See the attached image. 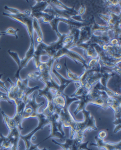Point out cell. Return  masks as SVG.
<instances>
[{"label":"cell","mask_w":121,"mask_h":150,"mask_svg":"<svg viewBox=\"0 0 121 150\" xmlns=\"http://www.w3.org/2000/svg\"><path fill=\"white\" fill-rule=\"evenodd\" d=\"M107 136V133L105 131L101 130L99 131L98 134V137L100 139H104Z\"/></svg>","instance_id":"obj_25"},{"label":"cell","mask_w":121,"mask_h":150,"mask_svg":"<svg viewBox=\"0 0 121 150\" xmlns=\"http://www.w3.org/2000/svg\"><path fill=\"white\" fill-rule=\"evenodd\" d=\"M36 1V4L31 7L30 11L31 14L44 12L49 5L47 1Z\"/></svg>","instance_id":"obj_15"},{"label":"cell","mask_w":121,"mask_h":150,"mask_svg":"<svg viewBox=\"0 0 121 150\" xmlns=\"http://www.w3.org/2000/svg\"><path fill=\"white\" fill-rule=\"evenodd\" d=\"M64 66H65L66 69L67 76L68 77V79L73 81V83L80 82V76H78L76 74H74L72 72L68 69L67 66L66 61V60L65 61V62H64Z\"/></svg>","instance_id":"obj_19"},{"label":"cell","mask_w":121,"mask_h":150,"mask_svg":"<svg viewBox=\"0 0 121 150\" xmlns=\"http://www.w3.org/2000/svg\"><path fill=\"white\" fill-rule=\"evenodd\" d=\"M41 143V142L38 143V144H32V143L31 144H30V150H51L50 149H46V147H44L43 149H39L38 148V146L39 145H40Z\"/></svg>","instance_id":"obj_23"},{"label":"cell","mask_w":121,"mask_h":150,"mask_svg":"<svg viewBox=\"0 0 121 150\" xmlns=\"http://www.w3.org/2000/svg\"><path fill=\"white\" fill-rule=\"evenodd\" d=\"M84 119L82 121L77 120L75 127V137L80 143H83L84 138V133L86 131H90L92 130L97 131L98 128L96 125L94 117L91 115L90 112L84 109L82 110Z\"/></svg>","instance_id":"obj_1"},{"label":"cell","mask_w":121,"mask_h":150,"mask_svg":"<svg viewBox=\"0 0 121 150\" xmlns=\"http://www.w3.org/2000/svg\"><path fill=\"white\" fill-rule=\"evenodd\" d=\"M35 50V48L34 41L31 42L30 47H29L28 51H27V52H26L25 56L23 59H21L19 65L18 66V69H17V71L14 76V78L15 79H21V76H20V72L23 69V68L27 67L28 64L30 59H32L33 58Z\"/></svg>","instance_id":"obj_11"},{"label":"cell","mask_w":121,"mask_h":150,"mask_svg":"<svg viewBox=\"0 0 121 150\" xmlns=\"http://www.w3.org/2000/svg\"><path fill=\"white\" fill-rule=\"evenodd\" d=\"M45 45L44 42L39 44L35 50L33 58L32 59H33L35 66L37 69L39 66L40 65V64L41 63V57L43 55H47L46 52L44 50Z\"/></svg>","instance_id":"obj_13"},{"label":"cell","mask_w":121,"mask_h":150,"mask_svg":"<svg viewBox=\"0 0 121 150\" xmlns=\"http://www.w3.org/2000/svg\"><path fill=\"white\" fill-rule=\"evenodd\" d=\"M96 143H91L90 146L97 147L98 150L104 149L105 150H121V141L117 143L105 142L104 139L99 138L98 136L95 137Z\"/></svg>","instance_id":"obj_10"},{"label":"cell","mask_w":121,"mask_h":150,"mask_svg":"<svg viewBox=\"0 0 121 150\" xmlns=\"http://www.w3.org/2000/svg\"><path fill=\"white\" fill-rule=\"evenodd\" d=\"M64 96L65 98L66 104L64 108L60 110V120L63 127L70 128V138H73L75 137V127L77 120L72 115L69 110V107L73 102L75 101L78 102L79 100L76 97H70L66 95Z\"/></svg>","instance_id":"obj_2"},{"label":"cell","mask_w":121,"mask_h":150,"mask_svg":"<svg viewBox=\"0 0 121 150\" xmlns=\"http://www.w3.org/2000/svg\"><path fill=\"white\" fill-rule=\"evenodd\" d=\"M64 56H67L69 58L74 61L77 64H78V62L81 63L83 64V67H84V69H88L86 59L84 58L81 55H80L77 52H73L71 49L68 48L65 46H64L63 48L58 51L56 53V54L53 56V58L55 59V61L58 62L60 58L63 57Z\"/></svg>","instance_id":"obj_6"},{"label":"cell","mask_w":121,"mask_h":150,"mask_svg":"<svg viewBox=\"0 0 121 150\" xmlns=\"http://www.w3.org/2000/svg\"><path fill=\"white\" fill-rule=\"evenodd\" d=\"M47 117L51 127V133L47 138L42 141V143L51 138H58L62 140L66 139L63 126L60 120L59 114L54 112Z\"/></svg>","instance_id":"obj_4"},{"label":"cell","mask_w":121,"mask_h":150,"mask_svg":"<svg viewBox=\"0 0 121 150\" xmlns=\"http://www.w3.org/2000/svg\"><path fill=\"white\" fill-rule=\"evenodd\" d=\"M74 142L73 146L70 150H92L88 147V144L89 143V141L85 142V143H80L76 137H74Z\"/></svg>","instance_id":"obj_18"},{"label":"cell","mask_w":121,"mask_h":150,"mask_svg":"<svg viewBox=\"0 0 121 150\" xmlns=\"http://www.w3.org/2000/svg\"><path fill=\"white\" fill-rule=\"evenodd\" d=\"M52 73L55 74V76L57 77L60 82L59 90L57 91L56 96H61L64 93L63 91L66 87L68 86L70 83H73V82L68 79L64 78L62 75H60L59 73L57 71V70L53 68L52 69Z\"/></svg>","instance_id":"obj_12"},{"label":"cell","mask_w":121,"mask_h":150,"mask_svg":"<svg viewBox=\"0 0 121 150\" xmlns=\"http://www.w3.org/2000/svg\"><path fill=\"white\" fill-rule=\"evenodd\" d=\"M1 107H0V111H1Z\"/></svg>","instance_id":"obj_27"},{"label":"cell","mask_w":121,"mask_h":150,"mask_svg":"<svg viewBox=\"0 0 121 150\" xmlns=\"http://www.w3.org/2000/svg\"><path fill=\"white\" fill-rule=\"evenodd\" d=\"M38 91L39 92L38 95V97H41L44 96L46 98L47 103H53V100L56 96L57 93V91H56L55 90L50 89L48 87L46 86L43 89H39Z\"/></svg>","instance_id":"obj_14"},{"label":"cell","mask_w":121,"mask_h":150,"mask_svg":"<svg viewBox=\"0 0 121 150\" xmlns=\"http://www.w3.org/2000/svg\"><path fill=\"white\" fill-rule=\"evenodd\" d=\"M2 14L24 25L28 33L31 42L34 41L33 18L31 16V11L30 10H25L23 11H20L16 15L7 13L4 12H2Z\"/></svg>","instance_id":"obj_3"},{"label":"cell","mask_w":121,"mask_h":150,"mask_svg":"<svg viewBox=\"0 0 121 150\" xmlns=\"http://www.w3.org/2000/svg\"><path fill=\"white\" fill-rule=\"evenodd\" d=\"M39 120L38 126L29 134H26L25 136H22L21 134L20 139H22L24 142L25 145L26 149H28L30 147V144L32 143L31 139L32 137H34V134L37 131L39 130L43 129L45 126L49 125L50 123L46 117L42 113H39L36 117Z\"/></svg>","instance_id":"obj_7"},{"label":"cell","mask_w":121,"mask_h":150,"mask_svg":"<svg viewBox=\"0 0 121 150\" xmlns=\"http://www.w3.org/2000/svg\"><path fill=\"white\" fill-rule=\"evenodd\" d=\"M5 137L0 133V150H4V143L5 141Z\"/></svg>","instance_id":"obj_24"},{"label":"cell","mask_w":121,"mask_h":150,"mask_svg":"<svg viewBox=\"0 0 121 150\" xmlns=\"http://www.w3.org/2000/svg\"><path fill=\"white\" fill-rule=\"evenodd\" d=\"M33 30L36 32L38 35V37L36 38V42L38 44L43 42L44 38L42 31L40 28L38 21L35 18H33Z\"/></svg>","instance_id":"obj_16"},{"label":"cell","mask_w":121,"mask_h":150,"mask_svg":"<svg viewBox=\"0 0 121 150\" xmlns=\"http://www.w3.org/2000/svg\"><path fill=\"white\" fill-rule=\"evenodd\" d=\"M108 108H110L114 111L115 120L113 124L115 125L114 133H117L121 129V98L108 97L107 100Z\"/></svg>","instance_id":"obj_5"},{"label":"cell","mask_w":121,"mask_h":150,"mask_svg":"<svg viewBox=\"0 0 121 150\" xmlns=\"http://www.w3.org/2000/svg\"><path fill=\"white\" fill-rule=\"evenodd\" d=\"M1 100H5L10 104H12V102L9 100L7 93H4L0 90V102Z\"/></svg>","instance_id":"obj_22"},{"label":"cell","mask_w":121,"mask_h":150,"mask_svg":"<svg viewBox=\"0 0 121 150\" xmlns=\"http://www.w3.org/2000/svg\"><path fill=\"white\" fill-rule=\"evenodd\" d=\"M67 35L68 34L62 35L60 37L58 38L59 39L57 41L52 42L48 45L45 44L44 50L46 52L47 56L49 57V58L53 57V56L56 54V53L58 51L64 47V40Z\"/></svg>","instance_id":"obj_9"},{"label":"cell","mask_w":121,"mask_h":150,"mask_svg":"<svg viewBox=\"0 0 121 150\" xmlns=\"http://www.w3.org/2000/svg\"><path fill=\"white\" fill-rule=\"evenodd\" d=\"M74 139H75V138H66L64 143H59V142H56L53 139L52 140V142L54 143L55 144L59 145L60 147H62L63 150H70V148L73 146L74 142Z\"/></svg>","instance_id":"obj_17"},{"label":"cell","mask_w":121,"mask_h":150,"mask_svg":"<svg viewBox=\"0 0 121 150\" xmlns=\"http://www.w3.org/2000/svg\"><path fill=\"white\" fill-rule=\"evenodd\" d=\"M1 35H3V34H1V32H0V37L1 36ZM1 49V47H0V50Z\"/></svg>","instance_id":"obj_26"},{"label":"cell","mask_w":121,"mask_h":150,"mask_svg":"<svg viewBox=\"0 0 121 150\" xmlns=\"http://www.w3.org/2000/svg\"><path fill=\"white\" fill-rule=\"evenodd\" d=\"M27 79L32 81H38L40 79V73L38 71L30 73L27 76Z\"/></svg>","instance_id":"obj_21"},{"label":"cell","mask_w":121,"mask_h":150,"mask_svg":"<svg viewBox=\"0 0 121 150\" xmlns=\"http://www.w3.org/2000/svg\"><path fill=\"white\" fill-rule=\"evenodd\" d=\"M19 29H14L13 28H8L7 30L1 32V34H3L4 35H13V36H15L16 39H18V35L17 34V32L19 31Z\"/></svg>","instance_id":"obj_20"},{"label":"cell","mask_w":121,"mask_h":150,"mask_svg":"<svg viewBox=\"0 0 121 150\" xmlns=\"http://www.w3.org/2000/svg\"><path fill=\"white\" fill-rule=\"evenodd\" d=\"M43 102L40 103H36V95H34L32 99L29 100L26 104L24 110L23 112V119H28L30 117H36L38 114V109L40 107L44 104Z\"/></svg>","instance_id":"obj_8"}]
</instances>
